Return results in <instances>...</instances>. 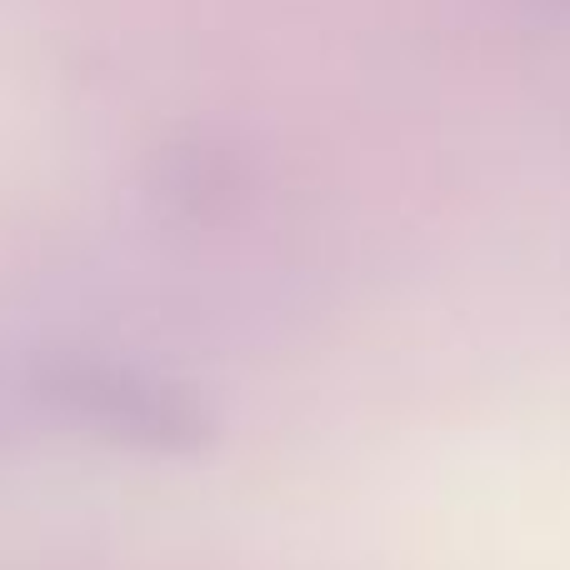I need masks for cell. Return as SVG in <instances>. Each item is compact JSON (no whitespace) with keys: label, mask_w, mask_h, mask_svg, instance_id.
I'll return each mask as SVG.
<instances>
[{"label":"cell","mask_w":570,"mask_h":570,"mask_svg":"<svg viewBox=\"0 0 570 570\" xmlns=\"http://www.w3.org/2000/svg\"><path fill=\"white\" fill-rule=\"evenodd\" d=\"M30 391L60 421L110 445H126V451L200 455L216 441V415L186 381L130 361H110V355H40L30 365Z\"/></svg>","instance_id":"obj_1"}]
</instances>
